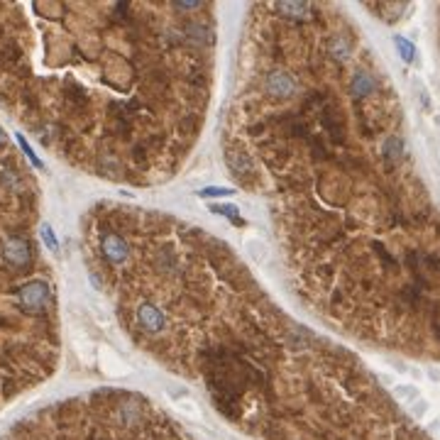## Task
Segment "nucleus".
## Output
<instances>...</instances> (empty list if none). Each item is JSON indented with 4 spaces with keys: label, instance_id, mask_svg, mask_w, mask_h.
Here are the masks:
<instances>
[{
    "label": "nucleus",
    "instance_id": "nucleus-2",
    "mask_svg": "<svg viewBox=\"0 0 440 440\" xmlns=\"http://www.w3.org/2000/svg\"><path fill=\"white\" fill-rule=\"evenodd\" d=\"M213 3L0 6V98L108 182L174 179L215 88Z\"/></svg>",
    "mask_w": 440,
    "mask_h": 440
},
{
    "label": "nucleus",
    "instance_id": "nucleus-3",
    "mask_svg": "<svg viewBox=\"0 0 440 440\" xmlns=\"http://www.w3.org/2000/svg\"><path fill=\"white\" fill-rule=\"evenodd\" d=\"M396 47H399V52H402V56L406 61H411L413 59V44L408 42V39H404V37H396Z\"/></svg>",
    "mask_w": 440,
    "mask_h": 440
},
{
    "label": "nucleus",
    "instance_id": "nucleus-1",
    "mask_svg": "<svg viewBox=\"0 0 440 440\" xmlns=\"http://www.w3.org/2000/svg\"><path fill=\"white\" fill-rule=\"evenodd\" d=\"M380 78L345 10L257 3L245 12L223 157L264 198L286 274L308 308L350 333L367 330L369 160L382 132Z\"/></svg>",
    "mask_w": 440,
    "mask_h": 440
}]
</instances>
